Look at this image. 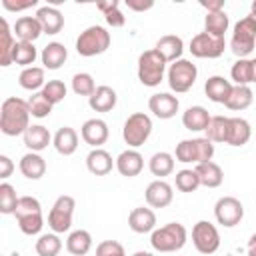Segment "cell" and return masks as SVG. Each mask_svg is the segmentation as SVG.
Segmentation results:
<instances>
[{
  "label": "cell",
  "instance_id": "20",
  "mask_svg": "<svg viewBox=\"0 0 256 256\" xmlns=\"http://www.w3.org/2000/svg\"><path fill=\"white\" fill-rule=\"evenodd\" d=\"M114 166H116V160H112L110 152H106L104 148H92L90 154L86 156V168L94 176H106L112 172Z\"/></svg>",
  "mask_w": 256,
  "mask_h": 256
},
{
  "label": "cell",
  "instance_id": "24",
  "mask_svg": "<svg viewBox=\"0 0 256 256\" xmlns=\"http://www.w3.org/2000/svg\"><path fill=\"white\" fill-rule=\"evenodd\" d=\"M118 102V94L114 88L102 84L94 90V94L88 98V106L94 110V112H110Z\"/></svg>",
  "mask_w": 256,
  "mask_h": 256
},
{
  "label": "cell",
  "instance_id": "10",
  "mask_svg": "<svg viewBox=\"0 0 256 256\" xmlns=\"http://www.w3.org/2000/svg\"><path fill=\"white\" fill-rule=\"evenodd\" d=\"M74 208H76V200L68 194H62L56 198V202L52 204L50 212H48V226L52 232L56 234H64L70 230L72 226V216H74Z\"/></svg>",
  "mask_w": 256,
  "mask_h": 256
},
{
  "label": "cell",
  "instance_id": "25",
  "mask_svg": "<svg viewBox=\"0 0 256 256\" xmlns=\"http://www.w3.org/2000/svg\"><path fill=\"white\" fill-rule=\"evenodd\" d=\"M52 144L56 148L58 154L62 156H72L78 148V132L72 126H62L58 128V132L52 138Z\"/></svg>",
  "mask_w": 256,
  "mask_h": 256
},
{
  "label": "cell",
  "instance_id": "51",
  "mask_svg": "<svg viewBox=\"0 0 256 256\" xmlns=\"http://www.w3.org/2000/svg\"><path fill=\"white\" fill-rule=\"evenodd\" d=\"M14 170V162L6 156V154H0V178L6 180Z\"/></svg>",
  "mask_w": 256,
  "mask_h": 256
},
{
  "label": "cell",
  "instance_id": "28",
  "mask_svg": "<svg viewBox=\"0 0 256 256\" xmlns=\"http://www.w3.org/2000/svg\"><path fill=\"white\" fill-rule=\"evenodd\" d=\"M252 136V128L248 124V120L244 118H230L228 120V136H226V144L228 146H244Z\"/></svg>",
  "mask_w": 256,
  "mask_h": 256
},
{
  "label": "cell",
  "instance_id": "56",
  "mask_svg": "<svg viewBox=\"0 0 256 256\" xmlns=\"http://www.w3.org/2000/svg\"><path fill=\"white\" fill-rule=\"evenodd\" d=\"M250 16H252V20L256 22V0L252 2V8H250Z\"/></svg>",
  "mask_w": 256,
  "mask_h": 256
},
{
  "label": "cell",
  "instance_id": "39",
  "mask_svg": "<svg viewBox=\"0 0 256 256\" xmlns=\"http://www.w3.org/2000/svg\"><path fill=\"white\" fill-rule=\"evenodd\" d=\"M36 58H38V50L32 42H16L14 52H12V64L30 68Z\"/></svg>",
  "mask_w": 256,
  "mask_h": 256
},
{
  "label": "cell",
  "instance_id": "14",
  "mask_svg": "<svg viewBox=\"0 0 256 256\" xmlns=\"http://www.w3.org/2000/svg\"><path fill=\"white\" fill-rule=\"evenodd\" d=\"M148 108L150 112L160 118V120H170L176 116L178 108H180V102L174 94L170 92H158V94H152L150 100H148Z\"/></svg>",
  "mask_w": 256,
  "mask_h": 256
},
{
  "label": "cell",
  "instance_id": "18",
  "mask_svg": "<svg viewBox=\"0 0 256 256\" xmlns=\"http://www.w3.org/2000/svg\"><path fill=\"white\" fill-rule=\"evenodd\" d=\"M142 168H144V158L134 148H128V150L120 152L118 158H116V170L120 172V176L134 178L142 172Z\"/></svg>",
  "mask_w": 256,
  "mask_h": 256
},
{
  "label": "cell",
  "instance_id": "27",
  "mask_svg": "<svg viewBox=\"0 0 256 256\" xmlns=\"http://www.w3.org/2000/svg\"><path fill=\"white\" fill-rule=\"evenodd\" d=\"M210 118L212 116L208 114V110L204 106H190L182 114V124L190 132H204L210 124Z\"/></svg>",
  "mask_w": 256,
  "mask_h": 256
},
{
  "label": "cell",
  "instance_id": "33",
  "mask_svg": "<svg viewBox=\"0 0 256 256\" xmlns=\"http://www.w3.org/2000/svg\"><path fill=\"white\" fill-rule=\"evenodd\" d=\"M92 248V234L88 230H74L68 234L66 238V250L72 254V256H84L88 254Z\"/></svg>",
  "mask_w": 256,
  "mask_h": 256
},
{
  "label": "cell",
  "instance_id": "43",
  "mask_svg": "<svg viewBox=\"0 0 256 256\" xmlns=\"http://www.w3.org/2000/svg\"><path fill=\"white\" fill-rule=\"evenodd\" d=\"M20 196L16 194V188L8 182L0 184V212L2 214H14L18 208Z\"/></svg>",
  "mask_w": 256,
  "mask_h": 256
},
{
  "label": "cell",
  "instance_id": "49",
  "mask_svg": "<svg viewBox=\"0 0 256 256\" xmlns=\"http://www.w3.org/2000/svg\"><path fill=\"white\" fill-rule=\"evenodd\" d=\"M38 2L36 0H28V2H12V0H2V6L10 12H20V10H26V8H32L36 6Z\"/></svg>",
  "mask_w": 256,
  "mask_h": 256
},
{
  "label": "cell",
  "instance_id": "31",
  "mask_svg": "<svg viewBox=\"0 0 256 256\" xmlns=\"http://www.w3.org/2000/svg\"><path fill=\"white\" fill-rule=\"evenodd\" d=\"M196 174L200 178V186H206V188H218L224 180V172L222 168L216 164V162H202V164H196Z\"/></svg>",
  "mask_w": 256,
  "mask_h": 256
},
{
  "label": "cell",
  "instance_id": "48",
  "mask_svg": "<svg viewBox=\"0 0 256 256\" xmlns=\"http://www.w3.org/2000/svg\"><path fill=\"white\" fill-rule=\"evenodd\" d=\"M96 256H126L124 246L116 240H102L96 246Z\"/></svg>",
  "mask_w": 256,
  "mask_h": 256
},
{
  "label": "cell",
  "instance_id": "13",
  "mask_svg": "<svg viewBox=\"0 0 256 256\" xmlns=\"http://www.w3.org/2000/svg\"><path fill=\"white\" fill-rule=\"evenodd\" d=\"M224 38H216L208 32H200L190 40V52L196 58H220L224 54Z\"/></svg>",
  "mask_w": 256,
  "mask_h": 256
},
{
  "label": "cell",
  "instance_id": "29",
  "mask_svg": "<svg viewBox=\"0 0 256 256\" xmlns=\"http://www.w3.org/2000/svg\"><path fill=\"white\" fill-rule=\"evenodd\" d=\"M50 142H52V136H50L48 128L42 124H32L24 132V146L30 152H42L44 148H48Z\"/></svg>",
  "mask_w": 256,
  "mask_h": 256
},
{
  "label": "cell",
  "instance_id": "37",
  "mask_svg": "<svg viewBox=\"0 0 256 256\" xmlns=\"http://www.w3.org/2000/svg\"><path fill=\"white\" fill-rule=\"evenodd\" d=\"M96 8L104 14V20L112 28H122L126 24V16L120 12V2L118 0H108V2H98Z\"/></svg>",
  "mask_w": 256,
  "mask_h": 256
},
{
  "label": "cell",
  "instance_id": "41",
  "mask_svg": "<svg viewBox=\"0 0 256 256\" xmlns=\"http://www.w3.org/2000/svg\"><path fill=\"white\" fill-rule=\"evenodd\" d=\"M228 116H212L206 132V138L210 142H218V144H226V136H228Z\"/></svg>",
  "mask_w": 256,
  "mask_h": 256
},
{
  "label": "cell",
  "instance_id": "15",
  "mask_svg": "<svg viewBox=\"0 0 256 256\" xmlns=\"http://www.w3.org/2000/svg\"><path fill=\"white\" fill-rule=\"evenodd\" d=\"M80 136H82V140H84L88 146L100 148V146L108 140L110 130H108V124H106L104 120H100V118H90V120H86V122L82 124Z\"/></svg>",
  "mask_w": 256,
  "mask_h": 256
},
{
  "label": "cell",
  "instance_id": "19",
  "mask_svg": "<svg viewBox=\"0 0 256 256\" xmlns=\"http://www.w3.org/2000/svg\"><path fill=\"white\" fill-rule=\"evenodd\" d=\"M12 32L18 38V42H32V44H34V40L40 38V34H44L36 16H20L16 20Z\"/></svg>",
  "mask_w": 256,
  "mask_h": 256
},
{
  "label": "cell",
  "instance_id": "50",
  "mask_svg": "<svg viewBox=\"0 0 256 256\" xmlns=\"http://www.w3.org/2000/svg\"><path fill=\"white\" fill-rule=\"evenodd\" d=\"M126 6H128V10L144 12V10H150L154 6V2L152 0H126Z\"/></svg>",
  "mask_w": 256,
  "mask_h": 256
},
{
  "label": "cell",
  "instance_id": "44",
  "mask_svg": "<svg viewBox=\"0 0 256 256\" xmlns=\"http://www.w3.org/2000/svg\"><path fill=\"white\" fill-rule=\"evenodd\" d=\"M174 182H176V188L184 194H190L200 186V178H198L196 170H192V168H184V170L176 172Z\"/></svg>",
  "mask_w": 256,
  "mask_h": 256
},
{
  "label": "cell",
  "instance_id": "11",
  "mask_svg": "<svg viewBox=\"0 0 256 256\" xmlns=\"http://www.w3.org/2000/svg\"><path fill=\"white\" fill-rule=\"evenodd\" d=\"M192 244L200 254H214L220 248L218 228L208 220H198L192 226Z\"/></svg>",
  "mask_w": 256,
  "mask_h": 256
},
{
  "label": "cell",
  "instance_id": "22",
  "mask_svg": "<svg viewBox=\"0 0 256 256\" xmlns=\"http://www.w3.org/2000/svg\"><path fill=\"white\" fill-rule=\"evenodd\" d=\"M154 50L166 60V62H176V60H180L182 58V52H184V42H182V38L180 36H176V34H166V36H162L158 42H156V46H154Z\"/></svg>",
  "mask_w": 256,
  "mask_h": 256
},
{
  "label": "cell",
  "instance_id": "2",
  "mask_svg": "<svg viewBox=\"0 0 256 256\" xmlns=\"http://www.w3.org/2000/svg\"><path fill=\"white\" fill-rule=\"evenodd\" d=\"M186 240H188V232H186L184 224H180V222H168L150 234L152 248L156 252H164V254L184 248Z\"/></svg>",
  "mask_w": 256,
  "mask_h": 256
},
{
  "label": "cell",
  "instance_id": "7",
  "mask_svg": "<svg viewBox=\"0 0 256 256\" xmlns=\"http://www.w3.org/2000/svg\"><path fill=\"white\" fill-rule=\"evenodd\" d=\"M152 134V118L144 112H134L122 126V138L130 148H140Z\"/></svg>",
  "mask_w": 256,
  "mask_h": 256
},
{
  "label": "cell",
  "instance_id": "38",
  "mask_svg": "<svg viewBox=\"0 0 256 256\" xmlns=\"http://www.w3.org/2000/svg\"><path fill=\"white\" fill-rule=\"evenodd\" d=\"M228 26H230V20L224 10L206 14V18H204V32H208L216 38H224V34L228 32Z\"/></svg>",
  "mask_w": 256,
  "mask_h": 256
},
{
  "label": "cell",
  "instance_id": "53",
  "mask_svg": "<svg viewBox=\"0 0 256 256\" xmlns=\"http://www.w3.org/2000/svg\"><path fill=\"white\" fill-rule=\"evenodd\" d=\"M246 252H248V256H256V234L250 236L248 246H246Z\"/></svg>",
  "mask_w": 256,
  "mask_h": 256
},
{
  "label": "cell",
  "instance_id": "17",
  "mask_svg": "<svg viewBox=\"0 0 256 256\" xmlns=\"http://www.w3.org/2000/svg\"><path fill=\"white\" fill-rule=\"evenodd\" d=\"M128 226L136 234H148L156 230V214L152 208L138 206L128 214Z\"/></svg>",
  "mask_w": 256,
  "mask_h": 256
},
{
  "label": "cell",
  "instance_id": "55",
  "mask_svg": "<svg viewBox=\"0 0 256 256\" xmlns=\"http://www.w3.org/2000/svg\"><path fill=\"white\" fill-rule=\"evenodd\" d=\"M132 256H154L152 252H146V250H138V252H134Z\"/></svg>",
  "mask_w": 256,
  "mask_h": 256
},
{
  "label": "cell",
  "instance_id": "12",
  "mask_svg": "<svg viewBox=\"0 0 256 256\" xmlns=\"http://www.w3.org/2000/svg\"><path fill=\"white\" fill-rule=\"evenodd\" d=\"M214 216L216 222L224 228H234L236 224H240V220L244 218V206L238 198L234 196H222L216 204H214Z\"/></svg>",
  "mask_w": 256,
  "mask_h": 256
},
{
  "label": "cell",
  "instance_id": "23",
  "mask_svg": "<svg viewBox=\"0 0 256 256\" xmlns=\"http://www.w3.org/2000/svg\"><path fill=\"white\" fill-rule=\"evenodd\" d=\"M232 88H234V84H232L230 80H226L224 76H210V78L206 80V84H204L206 96H208L212 102H216V104H226V100H228Z\"/></svg>",
  "mask_w": 256,
  "mask_h": 256
},
{
  "label": "cell",
  "instance_id": "5",
  "mask_svg": "<svg viewBox=\"0 0 256 256\" xmlns=\"http://www.w3.org/2000/svg\"><path fill=\"white\" fill-rule=\"evenodd\" d=\"M174 156L182 164H202L210 162L214 156V142H210L206 136L204 138H192V140H180L176 144Z\"/></svg>",
  "mask_w": 256,
  "mask_h": 256
},
{
  "label": "cell",
  "instance_id": "9",
  "mask_svg": "<svg viewBox=\"0 0 256 256\" xmlns=\"http://www.w3.org/2000/svg\"><path fill=\"white\" fill-rule=\"evenodd\" d=\"M196 76H198L196 64H192L186 58H180V60H176V62H172L168 66V86L176 94L188 92L194 86Z\"/></svg>",
  "mask_w": 256,
  "mask_h": 256
},
{
  "label": "cell",
  "instance_id": "40",
  "mask_svg": "<svg viewBox=\"0 0 256 256\" xmlns=\"http://www.w3.org/2000/svg\"><path fill=\"white\" fill-rule=\"evenodd\" d=\"M230 76L236 86L252 84V58H238L230 68Z\"/></svg>",
  "mask_w": 256,
  "mask_h": 256
},
{
  "label": "cell",
  "instance_id": "46",
  "mask_svg": "<svg viewBox=\"0 0 256 256\" xmlns=\"http://www.w3.org/2000/svg\"><path fill=\"white\" fill-rule=\"evenodd\" d=\"M52 102L42 94V90L40 92H34L30 98H28V108H30V114L34 116V118H46L50 112H52Z\"/></svg>",
  "mask_w": 256,
  "mask_h": 256
},
{
  "label": "cell",
  "instance_id": "32",
  "mask_svg": "<svg viewBox=\"0 0 256 256\" xmlns=\"http://www.w3.org/2000/svg\"><path fill=\"white\" fill-rule=\"evenodd\" d=\"M16 36L10 30L6 18L0 20V66H10L12 64V52L16 46Z\"/></svg>",
  "mask_w": 256,
  "mask_h": 256
},
{
  "label": "cell",
  "instance_id": "3",
  "mask_svg": "<svg viewBox=\"0 0 256 256\" xmlns=\"http://www.w3.org/2000/svg\"><path fill=\"white\" fill-rule=\"evenodd\" d=\"M18 228L26 234V236H34L40 234L42 226H44V218H42V206L40 200L34 196H20L18 208L14 212Z\"/></svg>",
  "mask_w": 256,
  "mask_h": 256
},
{
  "label": "cell",
  "instance_id": "35",
  "mask_svg": "<svg viewBox=\"0 0 256 256\" xmlns=\"http://www.w3.org/2000/svg\"><path fill=\"white\" fill-rule=\"evenodd\" d=\"M254 100V94H252V88L250 86H236L232 88L228 100H226V108L228 110H234V112H240V110H246Z\"/></svg>",
  "mask_w": 256,
  "mask_h": 256
},
{
  "label": "cell",
  "instance_id": "45",
  "mask_svg": "<svg viewBox=\"0 0 256 256\" xmlns=\"http://www.w3.org/2000/svg\"><path fill=\"white\" fill-rule=\"evenodd\" d=\"M98 86L94 84V78L88 72H78L72 76V92L76 96H92Z\"/></svg>",
  "mask_w": 256,
  "mask_h": 256
},
{
  "label": "cell",
  "instance_id": "21",
  "mask_svg": "<svg viewBox=\"0 0 256 256\" xmlns=\"http://www.w3.org/2000/svg\"><path fill=\"white\" fill-rule=\"evenodd\" d=\"M36 18H38L44 34L54 36V34H58L64 28V16L54 6H42V8H38L36 10Z\"/></svg>",
  "mask_w": 256,
  "mask_h": 256
},
{
  "label": "cell",
  "instance_id": "54",
  "mask_svg": "<svg viewBox=\"0 0 256 256\" xmlns=\"http://www.w3.org/2000/svg\"><path fill=\"white\" fill-rule=\"evenodd\" d=\"M252 82H256V58H252Z\"/></svg>",
  "mask_w": 256,
  "mask_h": 256
},
{
  "label": "cell",
  "instance_id": "1",
  "mask_svg": "<svg viewBox=\"0 0 256 256\" xmlns=\"http://www.w3.org/2000/svg\"><path fill=\"white\" fill-rule=\"evenodd\" d=\"M30 108L28 100H22L18 96H10L2 102L0 108V130L6 136H24V132L30 128Z\"/></svg>",
  "mask_w": 256,
  "mask_h": 256
},
{
  "label": "cell",
  "instance_id": "47",
  "mask_svg": "<svg viewBox=\"0 0 256 256\" xmlns=\"http://www.w3.org/2000/svg\"><path fill=\"white\" fill-rule=\"evenodd\" d=\"M66 84L62 82V80H48L46 84H44V88H42V94L52 102V104H58V102H62L64 98H66Z\"/></svg>",
  "mask_w": 256,
  "mask_h": 256
},
{
  "label": "cell",
  "instance_id": "36",
  "mask_svg": "<svg viewBox=\"0 0 256 256\" xmlns=\"http://www.w3.org/2000/svg\"><path fill=\"white\" fill-rule=\"evenodd\" d=\"M148 168L154 176H158V180H162L164 176L174 172V156L170 152H156L148 160Z\"/></svg>",
  "mask_w": 256,
  "mask_h": 256
},
{
  "label": "cell",
  "instance_id": "4",
  "mask_svg": "<svg viewBox=\"0 0 256 256\" xmlns=\"http://www.w3.org/2000/svg\"><path fill=\"white\" fill-rule=\"evenodd\" d=\"M110 32L104 26H88L86 30L80 32V36L76 38V52L84 58H92L98 54H104L110 48Z\"/></svg>",
  "mask_w": 256,
  "mask_h": 256
},
{
  "label": "cell",
  "instance_id": "52",
  "mask_svg": "<svg viewBox=\"0 0 256 256\" xmlns=\"http://www.w3.org/2000/svg\"><path fill=\"white\" fill-rule=\"evenodd\" d=\"M200 6L208 10V14L212 12H222L224 10V0H200Z\"/></svg>",
  "mask_w": 256,
  "mask_h": 256
},
{
  "label": "cell",
  "instance_id": "26",
  "mask_svg": "<svg viewBox=\"0 0 256 256\" xmlns=\"http://www.w3.org/2000/svg\"><path fill=\"white\" fill-rule=\"evenodd\" d=\"M20 172L24 178L28 180H40L44 174H46V160L38 154V152H28L20 158V164H18Z\"/></svg>",
  "mask_w": 256,
  "mask_h": 256
},
{
  "label": "cell",
  "instance_id": "8",
  "mask_svg": "<svg viewBox=\"0 0 256 256\" xmlns=\"http://www.w3.org/2000/svg\"><path fill=\"white\" fill-rule=\"evenodd\" d=\"M256 44V22L252 16H244L234 24V32L230 38V50L238 58H246Z\"/></svg>",
  "mask_w": 256,
  "mask_h": 256
},
{
  "label": "cell",
  "instance_id": "42",
  "mask_svg": "<svg viewBox=\"0 0 256 256\" xmlns=\"http://www.w3.org/2000/svg\"><path fill=\"white\" fill-rule=\"evenodd\" d=\"M34 250H36L38 256H58V252L62 250V240L58 238L56 232H52V234H42V236L36 240Z\"/></svg>",
  "mask_w": 256,
  "mask_h": 256
},
{
  "label": "cell",
  "instance_id": "6",
  "mask_svg": "<svg viewBox=\"0 0 256 256\" xmlns=\"http://www.w3.org/2000/svg\"><path fill=\"white\" fill-rule=\"evenodd\" d=\"M166 60L152 48V50H144L138 56V80L140 84L154 88L164 80V72H166Z\"/></svg>",
  "mask_w": 256,
  "mask_h": 256
},
{
  "label": "cell",
  "instance_id": "16",
  "mask_svg": "<svg viewBox=\"0 0 256 256\" xmlns=\"http://www.w3.org/2000/svg\"><path fill=\"white\" fill-rule=\"evenodd\" d=\"M144 196H146V202L150 208H166V206H170L174 192L166 180H154L148 184Z\"/></svg>",
  "mask_w": 256,
  "mask_h": 256
},
{
  "label": "cell",
  "instance_id": "34",
  "mask_svg": "<svg viewBox=\"0 0 256 256\" xmlns=\"http://www.w3.org/2000/svg\"><path fill=\"white\" fill-rule=\"evenodd\" d=\"M18 84L24 88V90H30V92H38L40 88H44L46 84V78H44V68L40 66H30V68H24L18 76Z\"/></svg>",
  "mask_w": 256,
  "mask_h": 256
},
{
  "label": "cell",
  "instance_id": "30",
  "mask_svg": "<svg viewBox=\"0 0 256 256\" xmlns=\"http://www.w3.org/2000/svg\"><path fill=\"white\" fill-rule=\"evenodd\" d=\"M66 58H68V50L60 42H48L42 48V54H40V60H42L44 68H48V70L62 68V64L66 62Z\"/></svg>",
  "mask_w": 256,
  "mask_h": 256
}]
</instances>
